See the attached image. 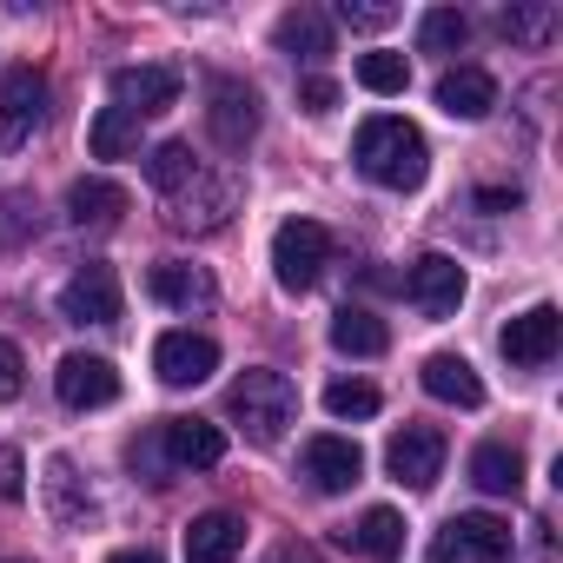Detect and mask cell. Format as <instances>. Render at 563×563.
I'll return each instance as SVG.
<instances>
[{
	"label": "cell",
	"mask_w": 563,
	"mask_h": 563,
	"mask_svg": "<svg viewBox=\"0 0 563 563\" xmlns=\"http://www.w3.org/2000/svg\"><path fill=\"white\" fill-rule=\"evenodd\" d=\"M352 166H358L372 186H385V192H411V186H424V173H431V146H424V133H418L411 120L378 113V120H365L358 140H352Z\"/></svg>",
	"instance_id": "1"
},
{
	"label": "cell",
	"mask_w": 563,
	"mask_h": 563,
	"mask_svg": "<svg viewBox=\"0 0 563 563\" xmlns=\"http://www.w3.org/2000/svg\"><path fill=\"white\" fill-rule=\"evenodd\" d=\"M225 418L245 431V444H278V438H286V424L299 418V385L286 372H272V365H252V372L232 378Z\"/></svg>",
	"instance_id": "2"
},
{
	"label": "cell",
	"mask_w": 563,
	"mask_h": 563,
	"mask_svg": "<svg viewBox=\"0 0 563 563\" xmlns=\"http://www.w3.org/2000/svg\"><path fill=\"white\" fill-rule=\"evenodd\" d=\"M332 265V232L319 219H286L272 232V278L286 292H312Z\"/></svg>",
	"instance_id": "3"
},
{
	"label": "cell",
	"mask_w": 563,
	"mask_h": 563,
	"mask_svg": "<svg viewBox=\"0 0 563 563\" xmlns=\"http://www.w3.org/2000/svg\"><path fill=\"white\" fill-rule=\"evenodd\" d=\"M510 550H517V537H510L504 517H490V510H464V517H451V523L438 530L431 563H510Z\"/></svg>",
	"instance_id": "4"
},
{
	"label": "cell",
	"mask_w": 563,
	"mask_h": 563,
	"mask_svg": "<svg viewBox=\"0 0 563 563\" xmlns=\"http://www.w3.org/2000/svg\"><path fill=\"white\" fill-rule=\"evenodd\" d=\"M60 319L67 325H113L120 319V272L87 258L67 286H60Z\"/></svg>",
	"instance_id": "5"
},
{
	"label": "cell",
	"mask_w": 563,
	"mask_h": 563,
	"mask_svg": "<svg viewBox=\"0 0 563 563\" xmlns=\"http://www.w3.org/2000/svg\"><path fill=\"white\" fill-rule=\"evenodd\" d=\"M206 126H212V140H219L225 153H245L252 133H258V93H252L245 80L219 74V80L206 87Z\"/></svg>",
	"instance_id": "6"
},
{
	"label": "cell",
	"mask_w": 563,
	"mask_h": 563,
	"mask_svg": "<svg viewBox=\"0 0 563 563\" xmlns=\"http://www.w3.org/2000/svg\"><path fill=\"white\" fill-rule=\"evenodd\" d=\"M232 206H239L232 179H212V173H199L192 186H179V192L166 199V225H173V232H192V239H206V232H219V225L232 219Z\"/></svg>",
	"instance_id": "7"
},
{
	"label": "cell",
	"mask_w": 563,
	"mask_h": 563,
	"mask_svg": "<svg viewBox=\"0 0 563 563\" xmlns=\"http://www.w3.org/2000/svg\"><path fill=\"white\" fill-rule=\"evenodd\" d=\"M385 471H391L405 490H431V484L444 477V431H438V424H405V431H391Z\"/></svg>",
	"instance_id": "8"
},
{
	"label": "cell",
	"mask_w": 563,
	"mask_h": 563,
	"mask_svg": "<svg viewBox=\"0 0 563 563\" xmlns=\"http://www.w3.org/2000/svg\"><path fill=\"white\" fill-rule=\"evenodd\" d=\"M54 391H60L67 411H100V405L120 398V372H113L100 352H67V358L54 365Z\"/></svg>",
	"instance_id": "9"
},
{
	"label": "cell",
	"mask_w": 563,
	"mask_h": 563,
	"mask_svg": "<svg viewBox=\"0 0 563 563\" xmlns=\"http://www.w3.org/2000/svg\"><path fill=\"white\" fill-rule=\"evenodd\" d=\"M153 372H159V385H173V391L206 385V378L219 372V345H212L206 332H159V345H153Z\"/></svg>",
	"instance_id": "10"
},
{
	"label": "cell",
	"mask_w": 563,
	"mask_h": 563,
	"mask_svg": "<svg viewBox=\"0 0 563 563\" xmlns=\"http://www.w3.org/2000/svg\"><path fill=\"white\" fill-rule=\"evenodd\" d=\"M41 120H47V74L8 67V74H0V140L21 146Z\"/></svg>",
	"instance_id": "11"
},
{
	"label": "cell",
	"mask_w": 563,
	"mask_h": 563,
	"mask_svg": "<svg viewBox=\"0 0 563 563\" xmlns=\"http://www.w3.org/2000/svg\"><path fill=\"white\" fill-rule=\"evenodd\" d=\"M146 292H153L159 306L186 312V319L219 306V286H212V272H206V265H186V258H159V265L146 272Z\"/></svg>",
	"instance_id": "12"
},
{
	"label": "cell",
	"mask_w": 563,
	"mask_h": 563,
	"mask_svg": "<svg viewBox=\"0 0 563 563\" xmlns=\"http://www.w3.org/2000/svg\"><path fill=\"white\" fill-rule=\"evenodd\" d=\"M179 67H120L113 74V107L133 113V120H153L166 107H179Z\"/></svg>",
	"instance_id": "13"
},
{
	"label": "cell",
	"mask_w": 563,
	"mask_h": 563,
	"mask_svg": "<svg viewBox=\"0 0 563 563\" xmlns=\"http://www.w3.org/2000/svg\"><path fill=\"white\" fill-rule=\"evenodd\" d=\"M556 339H563V319H556V306H530V312H517V319L497 332L504 358H510V365H523V372L550 365V358H556Z\"/></svg>",
	"instance_id": "14"
},
{
	"label": "cell",
	"mask_w": 563,
	"mask_h": 563,
	"mask_svg": "<svg viewBox=\"0 0 563 563\" xmlns=\"http://www.w3.org/2000/svg\"><path fill=\"white\" fill-rule=\"evenodd\" d=\"M405 292L418 299V312L451 319V312L464 306V265H457L451 252H424V258L411 265V278H405Z\"/></svg>",
	"instance_id": "15"
},
{
	"label": "cell",
	"mask_w": 563,
	"mask_h": 563,
	"mask_svg": "<svg viewBox=\"0 0 563 563\" xmlns=\"http://www.w3.org/2000/svg\"><path fill=\"white\" fill-rule=\"evenodd\" d=\"M306 477H312V490L339 497V490H352V484L365 477V451H358L352 438H339V431L306 438Z\"/></svg>",
	"instance_id": "16"
},
{
	"label": "cell",
	"mask_w": 563,
	"mask_h": 563,
	"mask_svg": "<svg viewBox=\"0 0 563 563\" xmlns=\"http://www.w3.org/2000/svg\"><path fill=\"white\" fill-rule=\"evenodd\" d=\"M159 444H166V464H179V471H212L225 457V431L206 418H166Z\"/></svg>",
	"instance_id": "17"
},
{
	"label": "cell",
	"mask_w": 563,
	"mask_h": 563,
	"mask_svg": "<svg viewBox=\"0 0 563 563\" xmlns=\"http://www.w3.org/2000/svg\"><path fill=\"white\" fill-rule=\"evenodd\" d=\"M418 378H424V391H431L438 405H457V411H477V405H484V378H477L471 358H457V352H431Z\"/></svg>",
	"instance_id": "18"
},
{
	"label": "cell",
	"mask_w": 563,
	"mask_h": 563,
	"mask_svg": "<svg viewBox=\"0 0 563 563\" xmlns=\"http://www.w3.org/2000/svg\"><path fill=\"white\" fill-rule=\"evenodd\" d=\"M339 543L358 550V556H372V563H391V556H405V517L391 504H372L352 530H339Z\"/></svg>",
	"instance_id": "19"
},
{
	"label": "cell",
	"mask_w": 563,
	"mask_h": 563,
	"mask_svg": "<svg viewBox=\"0 0 563 563\" xmlns=\"http://www.w3.org/2000/svg\"><path fill=\"white\" fill-rule=\"evenodd\" d=\"M245 550V523L232 510H206L186 523V563H232Z\"/></svg>",
	"instance_id": "20"
},
{
	"label": "cell",
	"mask_w": 563,
	"mask_h": 563,
	"mask_svg": "<svg viewBox=\"0 0 563 563\" xmlns=\"http://www.w3.org/2000/svg\"><path fill=\"white\" fill-rule=\"evenodd\" d=\"M272 41H278V54L319 67V60L332 54V21H325L319 8H286V14H278V27H272Z\"/></svg>",
	"instance_id": "21"
},
{
	"label": "cell",
	"mask_w": 563,
	"mask_h": 563,
	"mask_svg": "<svg viewBox=\"0 0 563 563\" xmlns=\"http://www.w3.org/2000/svg\"><path fill=\"white\" fill-rule=\"evenodd\" d=\"M438 107H444L451 120H484V113L497 107V80H490L484 67H451V74L438 80Z\"/></svg>",
	"instance_id": "22"
},
{
	"label": "cell",
	"mask_w": 563,
	"mask_h": 563,
	"mask_svg": "<svg viewBox=\"0 0 563 563\" xmlns=\"http://www.w3.org/2000/svg\"><path fill=\"white\" fill-rule=\"evenodd\" d=\"M67 219L74 225H93V232L120 225L126 219V186H113V179H74L67 186Z\"/></svg>",
	"instance_id": "23"
},
{
	"label": "cell",
	"mask_w": 563,
	"mask_h": 563,
	"mask_svg": "<svg viewBox=\"0 0 563 563\" xmlns=\"http://www.w3.org/2000/svg\"><path fill=\"white\" fill-rule=\"evenodd\" d=\"M471 484H477L484 497H517V490H523V457H517L510 444H477V451H471Z\"/></svg>",
	"instance_id": "24"
},
{
	"label": "cell",
	"mask_w": 563,
	"mask_h": 563,
	"mask_svg": "<svg viewBox=\"0 0 563 563\" xmlns=\"http://www.w3.org/2000/svg\"><path fill=\"white\" fill-rule=\"evenodd\" d=\"M199 173H206V166H199V153H192L186 140H159V146L146 153V179H153V192H166V199H173L179 186H192Z\"/></svg>",
	"instance_id": "25"
},
{
	"label": "cell",
	"mask_w": 563,
	"mask_h": 563,
	"mask_svg": "<svg viewBox=\"0 0 563 563\" xmlns=\"http://www.w3.org/2000/svg\"><path fill=\"white\" fill-rule=\"evenodd\" d=\"M332 345H339L345 358H378V352L391 345V332H385V319H372L365 306H345V312L332 319Z\"/></svg>",
	"instance_id": "26"
},
{
	"label": "cell",
	"mask_w": 563,
	"mask_h": 563,
	"mask_svg": "<svg viewBox=\"0 0 563 563\" xmlns=\"http://www.w3.org/2000/svg\"><path fill=\"white\" fill-rule=\"evenodd\" d=\"M87 153H93V159H126V153H140V120L120 113V107H100L93 126H87Z\"/></svg>",
	"instance_id": "27"
},
{
	"label": "cell",
	"mask_w": 563,
	"mask_h": 563,
	"mask_svg": "<svg viewBox=\"0 0 563 563\" xmlns=\"http://www.w3.org/2000/svg\"><path fill=\"white\" fill-rule=\"evenodd\" d=\"M47 504H54L60 523H87V517H93V497H80L74 457H54V464H47Z\"/></svg>",
	"instance_id": "28"
},
{
	"label": "cell",
	"mask_w": 563,
	"mask_h": 563,
	"mask_svg": "<svg viewBox=\"0 0 563 563\" xmlns=\"http://www.w3.org/2000/svg\"><path fill=\"white\" fill-rule=\"evenodd\" d=\"M497 27H504V41H517V47H543V41L556 34V8H550V0H530V8H504Z\"/></svg>",
	"instance_id": "29"
},
{
	"label": "cell",
	"mask_w": 563,
	"mask_h": 563,
	"mask_svg": "<svg viewBox=\"0 0 563 563\" xmlns=\"http://www.w3.org/2000/svg\"><path fill=\"white\" fill-rule=\"evenodd\" d=\"M358 87L378 93V100L405 93V87H411V60H405V54H358Z\"/></svg>",
	"instance_id": "30"
},
{
	"label": "cell",
	"mask_w": 563,
	"mask_h": 563,
	"mask_svg": "<svg viewBox=\"0 0 563 563\" xmlns=\"http://www.w3.org/2000/svg\"><path fill=\"white\" fill-rule=\"evenodd\" d=\"M464 41H471V21H464L457 8H431V14L418 21V47H424V54H457Z\"/></svg>",
	"instance_id": "31"
},
{
	"label": "cell",
	"mask_w": 563,
	"mask_h": 563,
	"mask_svg": "<svg viewBox=\"0 0 563 563\" xmlns=\"http://www.w3.org/2000/svg\"><path fill=\"white\" fill-rule=\"evenodd\" d=\"M378 385H365V378H332L325 385V411L332 418H378Z\"/></svg>",
	"instance_id": "32"
},
{
	"label": "cell",
	"mask_w": 563,
	"mask_h": 563,
	"mask_svg": "<svg viewBox=\"0 0 563 563\" xmlns=\"http://www.w3.org/2000/svg\"><path fill=\"white\" fill-rule=\"evenodd\" d=\"M34 225H41V206H34L27 192H8V199H0V239H8V245H21Z\"/></svg>",
	"instance_id": "33"
},
{
	"label": "cell",
	"mask_w": 563,
	"mask_h": 563,
	"mask_svg": "<svg viewBox=\"0 0 563 563\" xmlns=\"http://www.w3.org/2000/svg\"><path fill=\"white\" fill-rule=\"evenodd\" d=\"M339 21L358 27V34H378V27L398 21V8H391V0H339Z\"/></svg>",
	"instance_id": "34"
},
{
	"label": "cell",
	"mask_w": 563,
	"mask_h": 563,
	"mask_svg": "<svg viewBox=\"0 0 563 563\" xmlns=\"http://www.w3.org/2000/svg\"><path fill=\"white\" fill-rule=\"evenodd\" d=\"M27 391V365H21V345L0 339V405H14Z\"/></svg>",
	"instance_id": "35"
},
{
	"label": "cell",
	"mask_w": 563,
	"mask_h": 563,
	"mask_svg": "<svg viewBox=\"0 0 563 563\" xmlns=\"http://www.w3.org/2000/svg\"><path fill=\"white\" fill-rule=\"evenodd\" d=\"M21 497H27V464H21V451L0 444V504H21Z\"/></svg>",
	"instance_id": "36"
},
{
	"label": "cell",
	"mask_w": 563,
	"mask_h": 563,
	"mask_svg": "<svg viewBox=\"0 0 563 563\" xmlns=\"http://www.w3.org/2000/svg\"><path fill=\"white\" fill-rule=\"evenodd\" d=\"M299 107H306V113H332V107H339V87L312 74V80H299Z\"/></svg>",
	"instance_id": "37"
},
{
	"label": "cell",
	"mask_w": 563,
	"mask_h": 563,
	"mask_svg": "<svg viewBox=\"0 0 563 563\" xmlns=\"http://www.w3.org/2000/svg\"><path fill=\"white\" fill-rule=\"evenodd\" d=\"M477 206H484V212H504V206H517V192H504V186H484V192H477Z\"/></svg>",
	"instance_id": "38"
},
{
	"label": "cell",
	"mask_w": 563,
	"mask_h": 563,
	"mask_svg": "<svg viewBox=\"0 0 563 563\" xmlns=\"http://www.w3.org/2000/svg\"><path fill=\"white\" fill-rule=\"evenodd\" d=\"M107 563H159V550H113Z\"/></svg>",
	"instance_id": "39"
},
{
	"label": "cell",
	"mask_w": 563,
	"mask_h": 563,
	"mask_svg": "<svg viewBox=\"0 0 563 563\" xmlns=\"http://www.w3.org/2000/svg\"><path fill=\"white\" fill-rule=\"evenodd\" d=\"M0 563H14V556H0Z\"/></svg>",
	"instance_id": "40"
}]
</instances>
